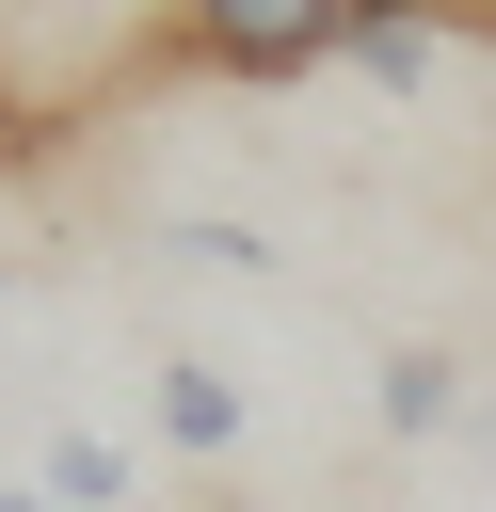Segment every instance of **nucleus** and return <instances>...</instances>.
I'll return each instance as SVG.
<instances>
[{"label": "nucleus", "mask_w": 496, "mask_h": 512, "mask_svg": "<svg viewBox=\"0 0 496 512\" xmlns=\"http://www.w3.org/2000/svg\"><path fill=\"white\" fill-rule=\"evenodd\" d=\"M240 416H256V400H240V368H208V352H160V384H144V432H160L176 464H224V448H240Z\"/></svg>", "instance_id": "obj_2"}, {"label": "nucleus", "mask_w": 496, "mask_h": 512, "mask_svg": "<svg viewBox=\"0 0 496 512\" xmlns=\"http://www.w3.org/2000/svg\"><path fill=\"white\" fill-rule=\"evenodd\" d=\"M352 80H384V96H432V80H448V32H416V16H368V32H352Z\"/></svg>", "instance_id": "obj_5"}, {"label": "nucleus", "mask_w": 496, "mask_h": 512, "mask_svg": "<svg viewBox=\"0 0 496 512\" xmlns=\"http://www.w3.org/2000/svg\"><path fill=\"white\" fill-rule=\"evenodd\" d=\"M368 16L384 0H176L160 64H192V80H320V64H352Z\"/></svg>", "instance_id": "obj_1"}, {"label": "nucleus", "mask_w": 496, "mask_h": 512, "mask_svg": "<svg viewBox=\"0 0 496 512\" xmlns=\"http://www.w3.org/2000/svg\"><path fill=\"white\" fill-rule=\"evenodd\" d=\"M32 480H48V512H128V448H112V432H80V416L32 448Z\"/></svg>", "instance_id": "obj_4"}, {"label": "nucleus", "mask_w": 496, "mask_h": 512, "mask_svg": "<svg viewBox=\"0 0 496 512\" xmlns=\"http://www.w3.org/2000/svg\"><path fill=\"white\" fill-rule=\"evenodd\" d=\"M384 16H416V32H448V48H496V0H384Z\"/></svg>", "instance_id": "obj_7"}, {"label": "nucleus", "mask_w": 496, "mask_h": 512, "mask_svg": "<svg viewBox=\"0 0 496 512\" xmlns=\"http://www.w3.org/2000/svg\"><path fill=\"white\" fill-rule=\"evenodd\" d=\"M0 288H16V272H0Z\"/></svg>", "instance_id": "obj_10"}, {"label": "nucleus", "mask_w": 496, "mask_h": 512, "mask_svg": "<svg viewBox=\"0 0 496 512\" xmlns=\"http://www.w3.org/2000/svg\"><path fill=\"white\" fill-rule=\"evenodd\" d=\"M464 432H480V464H496V384H480V416H464Z\"/></svg>", "instance_id": "obj_9"}, {"label": "nucleus", "mask_w": 496, "mask_h": 512, "mask_svg": "<svg viewBox=\"0 0 496 512\" xmlns=\"http://www.w3.org/2000/svg\"><path fill=\"white\" fill-rule=\"evenodd\" d=\"M368 416H384L400 448H432V432H464V416H480V384H464V352L400 336V352H384V384H368Z\"/></svg>", "instance_id": "obj_3"}, {"label": "nucleus", "mask_w": 496, "mask_h": 512, "mask_svg": "<svg viewBox=\"0 0 496 512\" xmlns=\"http://www.w3.org/2000/svg\"><path fill=\"white\" fill-rule=\"evenodd\" d=\"M176 256H192V272H272V240H256V224H176Z\"/></svg>", "instance_id": "obj_6"}, {"label": "nucleus", "mask_w": 496, "mask_h": 512, "mask_svg": "<svg viewBox=\"0 0 496 512\" xmlns=\"http://www.w3.org/2000/svg\"><path fill=\"white\" fill-rule=\"evenodd\" d=\"M0 512H48V480H0Z\"/></svg>", "instance_id": "obj_8"}]
</instances>
